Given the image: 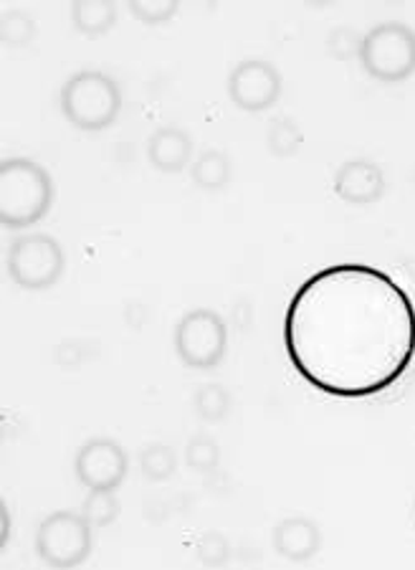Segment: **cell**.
Returning a JSON list of instances; mask_svg holds the SVG:
<instances>
[{"label":"cell","mask_w":415,"mask_h":570,"mask_svg":"<svg viewBox=\"0 0 415 570\" xmlns=\"http://www.w3.org/2000/svg\"><path fill=\"white\" fill-rule=\"evenodd\" d=\"M284 347L312 389L370 399L393 389L415 361L413 297L377 266H325L289 299Z\"/></svg>","instance_id":"6da1fadb"},{"label":"cell","mask_w":415,"mask_h":570,"mask_svg":"<svg viewBox=\"0 0 415 570\" xmlns=\"http://www.w3.org/2000/svg\"><path fill=\"white\" fill-rule=\"evenodd\" d=\"M51 173L29 158H8L0 163V224L11 232L29 228L53 206Z\"/></svg>","instance_id":"7a4b0ae2"},{"label":"cell","mask_w":415,"mask_h":570,"mask_svg":"<svg viewBox=\"0 0 415 570\" xmlns=\"http://www.w3.org/2000/svg\"><path fill=\"white\" fill-rule=\"evenodd\" d=\"M122 109V91L105 71H79L61 87V112L77 130L101 132Z\"/></svg>","instance_id":"3957f363"},{"label":"cell","mask_w":415,"mask_h":570,"mask_svg":"<svg viewBox=\"0 0 415 570\" xmlns=\"http://www.w3.org/2000/svg\"><path fill=\"white\" fill-rule=\"evenodd\" d=\"M357 59L373 79L401 85L415 73V31L401 21L377 23L363 36Z\"/></svg>","instance_id":"277c9868"},{"label":"cell","mask_w":415,"mask_h":570,"mask_svg":"<svg viewBox=\"0 0 415 570\" xmlns=\"http://www.w3.org/2000/svg\"><path fill=\"white\" fill-rule=\"evenodd\" d=\"M6 269L21 289L41 292L61 279L67 269V254L49 234H23L11 242Z\"/></svg>","instance_id":"5b68a950"},{"label":"cell","mask_w":415,"mask_h":570,"mask_svg":"<svg viewBox=\"0 0 415 570\" xmlns=\"http://www.w3.org/2000/svg\"><path fill=\"white\" fill-rule=\"evenodd\" d=\"M91 548L95 535L81 512H51L36 532V553L51 570L79 568L91 556Z\"/></svg>","instance_id":"8992f818"},{"label":"cell","mask_w":415,"mask_h":570,"mask_svg":"<svg viewBox=\"0 0 415 570\" xmlns=\"http://www.w3.org/2000/svg\"><path fill=\"white\" fill-rule=\"evenodd\" d=\"M228 351V327L214 309L198 307L180 317L175 327V353L192 371H210Z\"/></svg>","instance_id":"52a82bcc"},{"label":"cell","mask_w":415,"mask_h":570,"mask_svg":"<svg viewBox=\"0 0 415 570\" xmlns=\"http://www.w3.org/2000/svg\"><path fill=\"white\" fill-rule=\"evenodd\" d=\"M73 472L89 492H117L127 480L129 456L115 439H91L77 452Z\"/></svg>","instance_id":"ba28073f"},{"label":"cell","mask_w":415,"mask_h":570,"mask_svg":"<svg viewBox=\"0 0 415 570\" xmlns=\"http://www.w3.org/2000/svg\"><path fill=\"white\" fill-rule=\"evenodd\" d=\"M281 73L264 59H246L228 73V97L244 112H264L281 97Z\"/></svg>","instance_id":"9c48e42d"},{"label":"cell","mask_w":415,"mask_h":570,"mask_svg":"<svg viewBox=\"0 0 415 570\" xmlns=\"http://www.w3.org/2000/svg\"><path fill=\"white\" fill-rule=\"evenodd\" d=\"M335 193L349 206H370L381 200L385 190V176L381 165L373 160H347L335 173Z\"/></svg>","instance_id":"30bf717a"},{"label":"cell","mask_w":415,"mask_h":570,"mask_svg":"<svg viewBox=\"0 0 415 570\" xmlns=\"http://www.w3.org/2000/svg\"><path fill=\"white\" fill-rule=\"evenodd\" d=\"M271 542L281 558L294 560V563H304V560H312L319 553L322 530L309 518H287L274 528Z\"/></svg>","instance_id":"8fae6325"},{"label":"cell","mask_w":415,"mask_h":570,"mask_svg":"<svg viewBox=\"0 0 415 570\" xmlns=\"http://www.w3.org/2000/svg\"><path fill=\"white\" fill-rule=\"evenodd\" d=\"M192 158V137L175 125H162L147 140V160L162 173H180Z\"/></svg>","instance_id":"7c38bea8"},{"label":"cell","mask_w":415,"mask_h":570,"mask_svg":"<svg viewBox=\"0 0 415 570\" xmlns=\"http://www.w3.org/2000/svg\"><path fill=\"white\" fill-rule=\"evenodd\" d=\"M71 23L79 33L101 36L117 23V6L112 0H73Z\"/></svg>","instance_id":"4fadbf2b"},{"label":"cell","mask_w":415,"mask_h":570,"mask_svg":"<svg viewBox=\"0 0 415 570\" xmlns=\"http://www.w3.org/2000/svg\"><path fill=\"white\" fill-rule=\"evenodd\" d=\"M234 176V168H230V160L226 153L220 150H206L198 155V160L192 163L190 178L202 190H220L230 183Z\"/></svg>","instance_id":"5bb4252c"},{"label":"cell","mask_w":415,"mask_h":570,"mask_svg":"<svg viewBox=\"0 0 415 570\" xmlns=\"http://www.w3.org/2000/svg\"><path fill=\"white\" fill-rule=\"evenodd\" d=\"M230 406H234V399H230L228 389H224L220 383H202L196 395H192V409H196L198 416L202 421H208V424L224 421Z\"/></svg>","instance_id":"9a60e30c"},{"label":"cell","mask_w":415,"mask_h":570,"mask_svg":"<svg viewBox=\"0 0 415 570\" xmlns=\"http://www.w3.org/2000/svg\"><path fill=\"white\" fill-rule=\"evenodd\" d=\"M266 145H269V153L276 155V158H292L304 145L302 127L292 117L274 119L269 132H266Z\"/></svg>","instance_id":"2e32d148"},{"label":"cell","mask_w":415,"mask_h":570,"mask_svg":"<svg viewBox=\"0 0 415 570\" xmlns=\"http://www.w3.org/2000/svg\"><path fill=\"white\" fill-rule=\"evenodd\" d=\"M140 469L142 476L150 482H165L178 472V456L170 446L150 444L140 452Z\"/></svg>","instance_id":"e0dca14e"},{"label":"cell","mask_w":415,"mask_h":570,"mask_svg":"<svg viewBox=\"0 0 415 570\" xmlns=\"http://www.w3.org/2000/svg\"><path fill=\"white\" fill-rule=\"evenodd\" d=\"M81 514H85L91 528L112 525L119 518L117 492H89L85 504H81Z\"/></svg>","instance_id":"ac0fdd59"},{"label":"cell","mask_w":415,"mask_h":570,"mask_svg":"<svg viewBox=\"0 0 415 570\" xmlns=\"http://www.w3.org/2000/svg\"><path fill=\"white\" fill-rule=\"evenodd\" d=\"M186 462L190 469H196V472H216L220 462L218 441L206 434L192 436L186 446Z\"/></svg>","instance_id":"d6986e66"},{"label":"cell","mask_w":415,"mask_h":570,"mask_svg":"<svg viewBox=\"0 0 415 570\" xmlns=\"http://www.w3.org/2000/svg\"><path fill=\"white\" fill-rule=\"evenodd\" d=\"M36 36V21L23 11H6L0 16V41L6 46H26Z\"/></svg>","instance_id":"ffe728a7"},{"label":"cell","mask_w":415,"mask_h":570,"mask_svg":"<svg viewBox=\"0 0 415 570\" xmlns=\"http://www.w3.org/2000/svg\"><path fill=\"white\" fill-rule=\"evenodd\" d=\"M196 556L206 568H224L230 560V542L224 532L208 530L196 542Z\"/></svg>","instance_id":"44dd1931"},{"label":"cell","mask_w":415,"mask_h":570,"mask_svg":"<svg viewBox=\"0 0 415 570\" xmlns=\"http://www.w3.org/2000/svg\"><path fill=\"white\" fill-rule=\"evenodd\" d=\"M129 11L147 26H160L178 13V0H132Z\"/></svg>","instance_id":"7402d4cb"},{"label":"cell","mask_w":415,"mask_h":570,"mask_svg":"<svg viewBox=\"0 0 415 570\" xmlns=\"http://www.w3.org/2000/svg\"><path fill=\"white\" fill-rule=\"evenodd\" d=\"M359 43H363V36L353 29H347V26H339V29L329 33L327 49L335 59L347 61V59H353L355 53H359Z\"/></svg>","instance_id":"603a6c76"},{"label":"cell","mask_w":415,"mask_h":570,"mask_svg":"<svg viewBox=\"0 0 415 570\" xmlns=\"http://www.w3.org/2000/svg\"><path fill=\"white\" fill-rule=\"evenodd\" d=\"M8 535H11V520H8V508L3 504V540H0V548L8 546Z\"/></svg>","instance_id":"cb8c5ba5"},{"label":"cell","mask_w":415,"mask_h":570,"mask_svg":"<svg viewBox=\"0 0 415 570\" xmlns=\"http://www.w3.org/2000/svg\"><path fill=\"white\" fill-rule=\"evenodd\" d=\"M413 520H415V500H413Z\"/></svg>","instance_id":"d4e9b609"},{"label":"cell","mask_w":415,"mask_h":570,"mask_svg":"<svg viewBox=\"0 0 415 570\" xmlns=\"http://www.w3.org/2000/svg\"><path fill=\"white\" fill-rule=\"evenodd\" d=\"M413 180H415V173H413Z\"/></svg>","instance_id":"484cf974"}]
</instances>
